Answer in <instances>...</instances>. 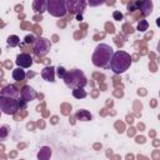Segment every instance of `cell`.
Here are the masks:
<instances>
[{
  "mask_svg": "<svg viewBox=\"0 0 160 160\" xmlns=\"http://www.w3.org/2000/svg\"><path fill=\"white\" fill-rule=\"evenodd\" d=\"M114 49L105 42H100L91 56V61L96 68H102V69H109L110 68V62L114 55Z\"/></svg>",
  "mask_w": 160,
  "mask_h": 160,
  "instance_id": "6da1fadb",
  "label": "cell"
},
{
  "mask_svg": "<svg viewBox=\"0 0 160 160\" xmlns=\"http://www.w3.org/2000/svg\"><path fill=\"white\" fill-rule=\"evenodd\" d=\"M131 65V56L124 50H118L114 52L111 62H110V70L114 74H122L125 72Z\"/></svg>",
  "mask_w": 160,
  "mask_h": 160,
  "instance_id": "7a4b0ae2",
  "label": "cell"
},
{
  "mask_svg": "<svg viewBox=\"0 0 160 160\" xmlns=\"http://www.w3.org/2000/svg\"><path fill=\"white\" fill-rule=\"evenodd\" d=\"M65 85L70 89H76V88H85L88 84V79L85 76V74L79 70V69H72L69 70L65 75V78L62 79Z\"/></svg>",
  "mask_w": 160,
  "mask_h": 160,
  "instance_id": "3957f363",
  "label": "cell"
},
{
  "mask_svg": "<svg viewBox=\"0 0 160 160\" xmlns=\"http://www.w3.org/2000/svg\"><path fill=\"white\" fill-rule=\"evenodd\" d=\"M19 98H11V96H2L0 95V109L6 115H14L20 110V102Z\"/></svg>",
  "mask_w": 160,
  "mask_h": 160,
  "instance_id": "277c9868",
  "label": "cell"
},
{
  "mask_svg": "<svg viewBox=\"0 0 160 160\" xmlns=\"http://www.w3.org/2000/svg\"><path fill=\"white\" fill-rule=\"evenodd\" d=\"M48 12L55 18H62L68 12L66 0H48Z\"/></svg>",
  "mask_w": 160,
  "mask_h": 160,
  "instance_id": "5b68a950",
  "label": "cell"
},
{
  "mask_svg": "<svg viewBox=\"0 0 160 160\" xmlns=\"http://www.w3.org/2000/svg\"><path fill=\"white\" fill-rule=\"evenodd\" d=\"M51 49V42L46 38H38L34 42V52L38 58H44L49 54Z\"/></svg>",
  "mask_w": 160,
  "mask_h": 160,
  "instance_id": "8992f818",
  "label": "cell"
},
{
  "mask_svg": "<svg viewBox=\"0 0 160 160\" xmlns=\"http://www.w3.org/2000/svg\"><path fill=\"white\" fill-rule=\"evenodd\" d=\"M66 5H68V12L79 15L85 11L88 1L86 0H66Z\"/></svg>",
  "mask_w": 160,
  "mask_h": 160,
  "instance_id": "52a82bcc",
  "label": "cell"
},
{
  "mask_svg": "<svg viewBox=\"0 0 160 160\" xmlns=\"http://www.w3.org/2000/svg\"><path fill=\"white\" fill-rule=\"evenodd\" d=\"M135 9L140 10V12L144 16H149L152 12V1L151 0H135V2L132 4Z\"/></svg>",
  "mask_w": 160,
  "mask_h": 160,
  "instance_id": "ba28073f",
  "label": "cell"
},
{
  "mask_svg": "<svg viewBox=\"0 0 160 160\" xmlns=\"http://www.w3.org/2000/svg\"><path fill=\"white\" fill-rule=\"evenodd\" d=\"M15 62H16V65H18V66L26 69V68H30V66L32 65V58H31V55H30V54L21 52V54H19V55L16 56Z\"/></svg>",
  "mask_w": 160,
  "mask_h": 160,
  "instance_id": "9c48e42d",
  "label": "cell"
},
{
  "mask_svg": "<svg viewBox=\"0 0 160 160\" xmlns=\"http://www.w3.org/2000/svg\"><path fill=\"white\" fill-rule=\"evenodd\" d=\"M20 96H21L24 100H26V101L29 102V101L35 100L36 96H38V94H36V91H35L31 86L26 85V86H24V88L21 89V91H20Z\"/></svg>",
  "mask_w": 160,
  "mask_h": 160,
  "instance_id": "30bf717a",
  "label": "cell"
},
{
  "mask_svg": "<svg viewBox=\"0 0 160 160\" xmlns=\"http://www.w3.org/2000/svg\"><path fill=\"white\" fill-rule=\"evenodd\" d=\"M55 71H56L55 68H52V66H45L41 70V78L44 80H46V81L54 82L55 81Z\"/></svg>",
  "mask_w": 160,
  "mask_h": 160,
  "instance_id": "8fae6325",
  "label": "cell"
},
{
  "mask_svg": "<svg viewBox=\"0 0 160 160\" xmlns=\"http://www.w3.org/2000/svg\"><path fill=\"white\" fill-rule=\"evenodd\" d=\"M0 95H2V96H11V98H19L20 96V92L16 89L15 85H10L9 84V85H6V86L2 88Z\"/></svg>",
  "mask_w": 160,
  "mask_h": 160,
  "instance_id": "7c38bea8",
  "label": "cell"
},
{
  "mask_svg": "<svg viewBox=\"0 0 160 160\" xmlns=\"http://www.w3.org/2000/svg\"><path fill=\"white\" fill-rule=\"evenodd\" d=\"M32 9H34V11L40 12V14L48 11V0H34Z\"/></svg>",
  "mask_w": 160,
  "mask_h": 160,
  "instance_id": "4fadbf2b",
  "label": "cell"
},
{
  "mask_svg": "<svg viewBox=\"0 0 160 160\" xmlns=\"http://www.w3.org/2000/svg\"><path fill=\"white\" fill-rule=\"evenodd\" d=\"M25 76H26V72H25L24 68L18 66L16 69L12 70V79H14V80H16V81H22V80L25 79Z\"/></svg>",
  "mask_w": 160,
  "mask_h": 160,
  "instance_id": "5bb4252c",
  "label": "cell"
},
{
  "mask_svg": "<svg viewBox=\"0 0 160 160\" xmlns=\"http://www.w3.org/2000/svg\"><path fill=\"white\" fill-rule=\"evenodd\" d=\"M76 119L78 120H80V121H89V120H91L92 119V116H91V114L88 111V110H84V109H81V110H79L78 112H76Z\"/></svg>",
  "mask_w": 160,
  "mask_h": 160,
  "instance_id": "9a60e30c",
  "label": "cell"
},
{
  "mask_svg": "<svg viewBox=\"0 0 160 160\" xmlns=\"http://www.w3.org/2000/svg\"><path fill=\"white\" fill-rule=\"evenodd\" d=\"M86 91L84 90V88H76V89H72V96L75 98V99H84V98H86Z\"/></svg>",
  "mask_w": 160,
  "mask_h": 160,
  "instance_id": "2e32d148",
  "label": "cell"
},
{
  "mask_svg": "<svg viewBox=\"0 0 160 160\" xmlns=\"http://www.w3.org/2000/svg\"><path fill=\"white\" fill-rule=\"evenodd\" d=\"M6 42H8V45L10 48H15V46H18L20 44V38L18 35H10L8 38V40H6Z\"/></svg>",
  "mask_w": 160,
  "mask_h": 160,
  "instance_id": "e0dca14e",
  "label": "cell"
},
{
  "mask_svg": "<svg viewBox=\"0 0 160 160\" xmlns=\"http://www.w3.org/2000/svg\"><path fill=\"white\" fill-rule=\"evenodd\" d=\"M148 28H149L148 20H140V21L138 22V26H136V29H138L139 31H145V30H148Z\"/></svg>",
  "mask_w": 160,
  "mask_h": 160,
  "instance_id": "ac0fdd59",
  "label": "cell"
},
{
  "mask_svg": "<svg viewBox=\"0 0 160 160\" xmlns=\"http://www.w3.org/2000/svg\"><path fill=\"white\" fill-rule=\"evenodd\" d=\"M86 1H88V5L91 8H96V6L104 5L106 2V0H86Z\"/></svg>",
  "mask_w": 160,
  "mask_h": 160,
  "instance_id": "d6986e66",
  "label": "cell"
},
{
  "mask_svg": "<svg viewBox=\"0 0 160 160\" xmlns=\"http://www.w3.org/2000/svg\"><path fill=\"white\" fill-rule=\"evenodd\" d=\"M66 72H68V70H65V68H62V66H58L56 68V75L60 79H64L65 75H66Z\"/></svg>",
  "mask_w": 160,
  "mask_h": 160,
  "instance_id": "ffe728a7",
  "label": "cell"
},
{
  "mask_svg": "<svg viewBox=\"0 0 160 160\" xmlns=\"http://www.w3.org/2000/svg\"><path fill=\"white\" fill-rule=\"evenodd\" d=\"M35 40H36V38H35L34 35H31V34H30V35H26V36H25L24 42H25V44H34V42H35Z\"/></svg>",
  "mask_w": 160,
  "mask_h": 160,
  "instance_id": "44dd1931",
  "label": "cell"
},
{
  "mask_svg": "<svg viewBox=\"0 0 160 160\" xmlns=\"http://www.w3.org/2000/svg\"><path fill=\"white\" fill-rule=\"evenodd\" d=\"M112 18H114V20H118V21H120V20H122V18H124V15L120 12V11H118V10H115L114 12H112Z\"/></svg>",
  "mask_w": 160,
  "mask_h": 160,
  "instance_id": "7402d4cb",
  "label": "cell"
},
{
  "mask_svg": "<svg viewBox=\"0 0 160 160\" xmlns=\"http://www.w3.org/2000/svg\"><path fill=\"white\" fill-rule=\"evenodd\" d=\"M6 125H4V126H1V135H0V138L1 139H5V136H6Z\"/></svg>",
  "mask_w": 160,
  "mask_h": 160,
  "instance_id": "603a6c76",
  "label": "cell"
},
{
  "mask_svg": "<svg viewBox=\"0 0 160 160\" xmlns=\"http://www.w3.org/2000/svg\"><path fill=\"white\" fill-rule=\"evenodd\" d=\"M76 20H79V21H81V20H82V16H81V14L76 15Z\"/></svg>",
  "mask_w": 160,
  "mask_h": 160,
  "instance_id": "cb8c5ba5",
  "label": "cell"
},
{
  "mask_svg": "<svg viewBox=\"0 0 160 160\" xmlns=\"http://www.w3.org/2000/svg\"><path fill=\"white\" fill-rule=\"evenodd\" d=\"M156 50H158V52L160 54V40H159V42H158V46H156Z\"/></svg>",
  "mask_w": 160,
  "mask_h": 160,
  "instance_id": "d4e9b609",
  "label": "cell"
},
{
  "mask_svg": "<svg viewBox=\"0 0 160 160\" xmlns=\"http://www.w3.org/2000/svg\"><path fill=\"white\" fill-rule=\"evenodd\" d=\"M156 25H158V26L160 28V16H159V18L156 19Z\"/></svg>",
  "mask_w": 160,
  "mask_h": 160,
  "instance_id": "484cf974",
  "label": "cell"
},
{
  "mask_svg": "<svg viewBox=\"0 0 160 160\" xmlns=\"http://www.w3.org/2000/svg\"><path fill=\"white\" fill-rule=\"evenodd\" d=\"M159 96H160V91H159Z\"/></svg>",
  "mask_w": 160,
  "mask_h": 160,
  "instance_id": "4316f807",
  "label": "cell"
}]
</instances>
